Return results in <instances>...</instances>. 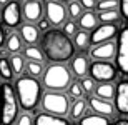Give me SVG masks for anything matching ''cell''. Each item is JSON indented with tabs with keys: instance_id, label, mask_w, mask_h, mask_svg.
<instances>
[{
	"instance_id": "cell-1",
	"label": "cell",
	"mask_w": 128,
	"mask_h": 125,
	"mask_svg": "<svg viewBox=\"0 0 128 125\" xmlns=\"http://www.w3.org/2000/svg\"><path fill=\"white\" fill-rule=\"evenodd\" d=\"M40 50L43 57H47L53 63H63L70 60L75 53L73 42L62 29H48L43 32L40 40Z\"/></svg>"
},
{
	"instance_id": "cell-2",
	"label": "cell",
	"mask_w": 128,
	"mask_h": 125,
	"mask_svg": "<svg viewBox=\"0 0 128 125\" xmlns=\"http://www.w3.org/2000/svg\"><path fill=\"white\" fill-rule=\"evenodd\" d=\"M14 92L18 105L28 112L38 105L40 97H42V85L33 77H18L15 80Z\"/></svg>"
},
{
	"instance_id": "cell-3",
	"label": "cell",
	"mask_w": 128,
	"mask_h": 125,
	"mask_svg": "<svg viewBox=\"0 0 128 125\" xmlns=\"http://www.w3.org/2000/svg\"><path fill=\"white\" fill-rule=\"evenodd\" d=\"M18 117V102L14 85L8 82L0 83V125H14Z\"/></svg>"
},
{
	"instance_id": "cell-4",
	"label": "cell",
	"mask_w": 128,
	"mask_h": 125,
	"mask_svg": "<svg viewBox=\"0 0 128 125\" xmlns=\"http://www.w3.org/2000/svg\"><path fill=\"white\" fill-rule=\"evenodd\" d=\"M72 78H73L72 72L63 63H53L43 72V85L47 87V90L62 92L68 87Z\"/></svg>"
},
{
	"instance_id": "cell-5",
	"label": "cell",
	"mask_w": 128,
	"mask_h": 125,
	"mask_svg": "<svg viewBox=\"0 0 128 125\" xmlns=\"http://www.w3.org/2000/svg\"><path fill=\"white\" fill-rule=\"evenodd\" d=\"M40 100H42V108L45 113H52V115H58V117H63L68 113L70 100L63 92L48 90L45 95L40 97Z\"/></svg>"
},
{
	"instance_id": "cell-6",
	"label": "cell",
	"mask_w": 128,
	"mask_h": 125,
	"mask_svg": "<svg viewBox=\"0 0 128 125\" xmlns=\"http://www.w3.org/2000/svg\"><path fill=\"white\" fill-rule=\"evenodd\" d=\"M90 77L96 82H113L116 78V68L113 63L110 62H103V60H95L90 67Z\"/></svg>"
},
{
	"instance_id": "cell-7",
	"label": "cell",
	"mask_w": 128,
	"mask_h": 125,
	"mask_svg": "<svg viewBox=\"0 0 128 125\" xmlns=\"http://www.w3.org/2000/svg\"><path fill=\"white\" fill-rule=\"evenodd\" d=\"M118 40H116V50H115V55H116V68L120 72L126 75L128 73V30L122 29L118 32Z\"/></svg>"
},
{
	"instance_id": "cell-8",
	"label": "cell",
	"mask_w": 128,
	"mask_h": 125,
	"mask_svg": "<svg viewBox=\"0 0 128 125\" xmlns=\"http://www.w3.org/2000/svg\"><path fill=\"white\" fill-rule=\"evenodd\" d=\"M2 22L5 27H18L22 22V10H20V2L18 0H8L4 5V10L0 12Z\"/></svg>"
},
{
	"instance_id": "cell-9",
	"label": "cell",
	"mask_w": 128,
	"mask_h": 125,
	"mask_svg": "<svg viewBox=\"0 0 128 125\" xmlns=\"http://www.w3.org/2000/svg\"><path fill=\"white\" fill-rule=\"evenodd\" d=\"M116 34H118L116 24H100L92 30V35L88 37V43L96 45L102 42H108V40H113Z\"/></svg>"
},
{
	"instance_id": "cell-10",
	"label": "cell",
	"mask_w": 128,
	"mask_h": 125,
	"mask_svg": "<svg viewBox=\"0 0 128 125\" xmlns=\"http://www.w3.org/2000/svg\"><path fill=\"white\" fill-rule=\"evenodd\" d=\"M43 12L47 15V20L52 25H55V27L62 25L66 20V17H68L65 5L62 2H57V0H48L45 4V7H43Z\"/></svg>"
},
{
	"instance_id": "cell-11",
	"label": "cell",
	"mask_w": 128,
	"mask_h": 125,
	"mask_svg": "<svg viewBox=\"0 0 128 125\" xmlns=\"http://www.w3.org/2000/svg\"><path fill=\"white\" fill-rule=\"evenodd\" d=\"M20 10L28 24H37L43 17V2L42 0H25Z\"/></svg>"
},
{
	"instance_id": "cell-12",
	"label": "cell",
	"mask_w": 128,
	"mask_h": 125,
	"mask_svg": "<svg viewBox=\"0 0 128 125\" xmlns=\"http://www.w3.org/2000/svg\"><path fill=\"white\" fill-rule=\"evenodd\" d=\"M115 50H116V43L113 40L108 42H102L96 45H92L90 48V57L95 60H103V62H110L115 57Z\"/></svg>"
},
{
	"instance_id": "cell-13",
	"label": "cell",
	"mask_w": 128,
	"mask_h": 125,
	"mask_svg": "<svg viewBox=\"0 0 128 125\" xmlns=\"http://www.w3.org/2000/svg\"><path fill=\"white\" fill-rule=\"evenodd\" d=\"M88 105H90L93 113L103 115V117H106V118L115 115V105L110 100H102L98 97H88Z\"/></svg>"
},
{
	"instance_id": "cell-14",
	"label": "cell",
	"mask_w": 128,
	"mask_h": 125,
	"mask_svg": "<svg viewBox=\"0 0 128 125\" xmlns=\"http://www.w3.org/2000/svg\"><path fill=\"white\" fill-rule=\"evenodd\" d=\"M115 108L122 115L128 113V82L126 80H122L116 85V90H115Z\"/></svg>"
},
{
	"instance_id": "cell-15",
	"label": "cell",
	"mask_w": 128,
	"mask_h": 125,
	"mask_svg": "<svg viewBox=\"0 0 128 125\" xmlns=\"http://www.w3.org/2000/svg\"><path fill=\"white\" fill-rule=\"evenodd\" d=\"M18 37L27 45H33V43H37L38 39H40V30L37 29L35 24H25L18 29Z\"/></svg>"
},
{
	"instance_id": "cell-16",
	"label": "cell",
	"mask_w": 128,
	"mask_h": 125,
	"mask_svg": "<svg viewBox=\"0 0 128 125\" xmlns=\"http://www.w3.org/2000/svg\"><path fill=\"white\" fill-rule=\"evenodd\" d=\"M72 75L75 77H85L88 73V57L85 53H78L75 57H72Z\"/></svg>"
},
{
	"instance_id": "cell-17",
	"label": "cell",
	"mask_w": 128,
	"mask_h": 125,
	"mask_svg": "<svg viewBox=\"0 0 128 125\" xmlns=\"http://www.w3.org/2000/svg\"><path fill=\"white\" fill-rule=\"evenodd\" d=\"M78 25H80V29L85 30V32L93 30L96 25H98L96 14L93 12V10H85V12H82L80 17H78Z\"/></svg>"
},
{
	"instance_id": "cell-18",
	"label": "cell",
	"mask_w": 128,
	"mask_h": 125,
	"mask_svg": "<svg viewBox=\"0 0 128 125\" xmlns=\"http://www.w3.org/2000/svg\"><path fill=\"white\" fill-rule=\"evenodd\" d=\"M33 125H70V123H68V120L63 118V117L52 115V113H45V112H42V113H38V115L35 117Z\"/></svg>"
},
{
	"instance_id": "cell-19",
	"label": "cell",
	"mask_w": 128,
	"mask_h": 125,
	"mask_svg": "<svg viewBox=\"0 0 128 125\" xmlns=\"http://www.w3.org/2000/svg\"><path fill=\"white\" fill-rule=\"evenodd\" d=\"M93 92H95V97L102 100H112L115 95V87L112 85V82H102L100 85H95Z\"/></svg>"
},
{
	"instance_id": "cell-20",
	"label": "cell",
	"mask_w": 128,
	"mask_h": 125,
	"mask_svg": "<svg viewBox=\"0 0 128 125\" xmlns=\"http://www.w3.org/2000/svg\"><path fill=\"white\" fill-rule=\"evenodd\" d=\"M78 125H110V120L103 115H98V113H88V115H83L78 118Z\"/></svg>"
},
{
	"instance_id": "cell-21",
	"label": "cell",
	"mask_w": 128,
	"mask_h": 125,
	"mask_svg": "<svg viewBox=\"0 0 128 125\" xmlns=\"http://www.w3.org/2000/svg\"><path fill=\"white\" fill-rule=\"evenodd\" d=\"M120 19H122V17H120L118 9H113V10H102V12H98V15H96L98 24H116Z\"/></svg>"
},
{
	"instance_id": "cell-22",
	"label": "cell",
	"mask_w": 128,
	"mask_h": 125,
	"mask_svg": "<svg viewBox=\"0 0 128 125\" xmlns=\"http://www.w3.org/2000/svg\"><path fill=\"white\" fill-rule=\"evenodd\" d=\"M85 110H86V100L78 98L76 102H73V105H72V107H68V115H70L72 120L75 122V120H78L80 117H83Z\"/></svg>"
},
{
	"instance_id": "cell-23",
	"label": "cell",
	"mask_w": 128,
	"mask_h": 125,
	"mask_svg": "<svg viewBox=\"0 0 128 125\" xmlns=\"http://www.w3.org/2000/svg\"><path fill=\"white\" fill-rule=\"evenodd\" d=\"M73 35H75V39L72 40L73 42V47L78 48V50H85L88 47V32H85V30H76Z\"/></svg>"
},
{
	"instance_id": "cell-24",
	"label": "cell",
	"mask_w": 128,
	"mask_h": 125,
	"mask_svg": "<svg viewBox=\"0 0 128 125\" xmlns=\"http://www.w3.org/2000/svg\"><path fill=\"white\" fill-rule=\"evenodd\" d=\"M24 55H25V58L33 60V62H42V60H43L42 50H40L38 47H35V45H28V47H25Z\"/></svg>"
},
{
	"instance_id": "cell-25",
	"label": "cell",
	"mask_w": 128,
	"mask_h": 125,
	"mask_svg": "<svg viewBox=\"0 0 128 125\" xmlns=\"http://www.w3.org/2000/svg\"><path fill=\"white\" fill-rule=\"evenodd\" d=\"M5 45L8 48V52L12 53H18L22 50V40H20V37L17 34H12L8 39H5Z\"/></svg>"
},
{
	"instance_id": "cell-26",
	"label": "cell",
	"mask_w": 128,
	"mask_h": 125,
	"mask_svg": "<svg viewBox=\"0 0 128 125\" xmlns=\"http://www.w3.org/2000/svg\"><path fill=\"white\" fill-rule=\"evenodd\" d=\"M8 63H10V67H12L14 75L15 73H22V70L25 68V58H22V55H18V53H14L10 57Z\"/></svg>"
},
{
	"instance_id": "cell-27",
	"label": "cell",
	"mask_w": 128,
	"mask_h": 125,
	"mask_svg": "<svg viewBox=\"0 0 128 125\" xmlns=\"http://www.w3.org/2000/svg\"><path fill=\"white\" fill-rule=\"evenodd\" d=\"M0 77L4 78V80H12L14 78V72H12V67H10V63L7 58H0Z\"/></svg>"
},
{
	"instance_id": "cell-28",
	"label": "cell",
	"mask_w": 128,
	"mask_h": 125,
	"mask_svg": "<svg viewBox=\"0 0 128 125\" xmlns=\"http://www.w3.org/2000/svg\"><path fill=\"white\" fill-rule=\"evenodd\" d=\"M25 68H27L28 77H33V78H37L38 75H42V72H43L42 62H33V60H30V62L25 65Z\"/></svg>"
},
{
	"instance_id": "cell-29",
	"label": "cell",
	"mask_w": 128,
	"mask_h": 125,
	"mask_svg": "<svg viewBox=\"0 0 128 125\" xmlns=\"http://www.w3.org/2000/svg\"><path fill=\"white\" fill-rule=\"evenodd\" d=\"M82 12H83V7L80 5V2H78V0H72V2H68L66 15H68L70 19H78Z\"/></svg>"
},
{
	"instance_id": "cell-30",
	"label": "cell",
	"mask_w": 128,
	"mask_h": 125,
	"mask_svg": "<svg viewBox=\"0 0 128 125\" xmlns=\"http://www.w3.org/2000/svg\"><path fill=\"white\" fill-rule=\"evenodd\" d=\"M66 88H68V97H70V98H73V100H75V98H80L82 95H83V90H82V85H80V82H73V80H72L70 83H68V87H66Z\"/></svg>"
},
{
	"instance_id": "cell-31",
	"label": "cell",
	"mask_w": 128,
	"mask_h": 125,
	"mask_svg": "<svg viewBox=\"0 0 128 125\" xmlns=\"http://www.w3.org/2000/svg\"><path fill=\"white\" fill-rule=\"evenodd\" d=\"M95 9H98V12H102V10L118 9V0H98L96 5H95Z\"/></svg>"
},
{
	"instance_id": "cell-32",
	"label": "cell",
	"mask_w": 128,
	"mask_h": 125,
	"mask_svg": "<svg viewBox=\"0 0 128 125\" xmlns=\"http://www.w3.org/2000/svg\"><path fill=\"white\" fill-rule=\"evenodd\" d=\"M80 85H82V90L85 92V93H92L93 92V88H95V80L92 77H82L80 80Z\"/></svg>"
},
{
	"instance_id": "cell-33",
	"label": "cell",
	"mask_w": 128,
	"mask_h": 125,
	"mask_svg": "<svg viewBox=\"0 0 128 125\" xmlns=\"http://www.w3.org/2000/svg\"><path fill=\"white\" fill-rule=\"evenodd\" d=\"M63 32H65L66 35H68V37H70V35H73L76 32V25H75V22H73V20H65V22H63Z\"/></svg>"
},
{
	"instance_id": "cell-34",
	"label": "cell",
	"mask_w": 128,
	"mask_h": 125,
	"mask_svg": "<svg viewBox=\"0 0 128 125\" xmlns=\"http://www.w3.org/2000/svg\"><path fill=\"white\" fill-rule=\"evenodd\" d=\"M118 7H120V17L122 19H126L128 17V0H120Z\"/></svg>"
},
{
	"instance_id": "cell-35",
	"label": "cell",
	"mask_w": 128,
	"mask_h": 125,
	"mask_svg": "<svg viewBox=\"0 0 128 125\" xmlns=\"http://www.w3.org/2000/svg\"><path fill=\"white\" fill-rule=\"evenodd\" d=\"M17 125H33V120L28 113H24L22 117H17Z\"/></svg>"
},
{
	"instance_id": "cell-36",
	"label": "cell",
	"mask_w": 128,
	"mask_h": 125,
	"mask_svg": "<svg viewBox=\"0 0 128 125\" xmlns=\"http://www.w3.org/2000/svg\"><path fill=\"white\" fill-rule=\"evenodd\" d=\"M37 29L40 30V32H45V30L50 29V22H48L47 19H43V17H42V19L37 22Z\"/></svg>"
},
{
	"instance_id": "cell-37",
	"label": "cell",
	"mask_w": 128,
	"mask_h": 125,
	"mask_svg": "<svg viewBox=\"0 0 128 125\" xmlns=\"http://www.w3.org/2000/svg\"><path fill=\"white\" fill-rule=\"evenodd\" d=\"M78 2H80V5L86 10H93L95 5H96V0H78Z\"/></svg>"
},
{
	"instance_id": "cell-38",
	"label": "cell",
	"mask_w": 128,
	"mask_h": 125,
	"mask_svg": "<svg viewBox=\"0 0 128 125\" xmlns=\"http://www.w3.org/2000/svg\"><path fill=\"white\" fill-rule=\"evenodd\" d=\"M4 45H5V30L0 25V47H4Z\"/></svg>"
},
{
	"instance_id": "cell-39",
	"label": "cell",
	"mask_w": 128,
	"mask_h": 125,
	"mask_svg": "<svg viewBox=\"0 0 128 125\" xmlns=\"http://www.w3.org/2000/svg\"><path fill=\"white\" fill-rule=\"evenodd\" d=\"M113 125H128V122L125 120V118H120V120H115Z\"/></svg>"
},
{
	"instance_id": "cell-40",
	"label": "cell",
	"mask_w": 128,
	"mask_h": 125,
	"mask_svg": "<svg viewBox=\"0 0 128 125\" xmlns=\"http://www.w3.org/2000/svg\"><path fill=\"white\" fill-rule=\"evenodd\" d=\"M7 2H8V0H0V7H2V5H5Z\"/></svg>"
},
{
	"instance_id": "cell-41",
	"label": "cell",
	"mask_w": 128,
	"mask_h": 125,
	"mask_svg": "<svg viewBox=\"0 0 128 125\" xmlns=\"http://www.w3.org/2000/svg\"><path fill=\"white\" fill-rule=\"evenodd\" d=\"M57 2H62V4H65V2H72V0H57Z\"/></svg>"
},
{
	"instance_id": "cell-42",
	"label": "cell",
	"mask_w": 128,
	"mask_h": 125,
	"mask_svg": "<svg viewBox=\"0 0 128 125\" xmlns=\"http://www.w3.org/2000/svg\"><path fill=\"white\" fill-rule=\"evenodd\" d=\"M0 12H2V10H0Z\"/></svg>"
}]
</instances>
